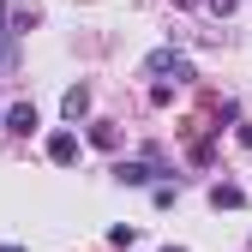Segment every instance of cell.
I'll return each instance as SVG.
<instances>
[{
    "label": "cell",
    "mask_w": 252,
    "mask_h": 252,
    "mask_svg": "<svg viewBox=\"0 0 252 252\" xmlns=\"http://www.w3.org/2000/svg\"><path fill=\"white\" fill-rule=\"evenodd\" d=\"M144 72H150V78H174V84L192 78V66H186V54H180V48H156V54L144 60Z\"/></svg>",
    "instance_id": "6da1fadb"
},
{
    "label": "cell",
    "mask_w": 252,
    "mask_h": 252,
    "mask_svg": "<svg viewBox=\"0 0 252 252\" xmlns=\"http://www.w3.org/2000/svg\"><path fill=\"white\" fill-rule=\"evenodd\" d=\"M78 150H84V144H78V132H72V126L48 132V162H54V168H72V162H78Z\"/></svg>",
    "instance_id": "7a4b0ae2"
},
{
    "label": "cell",
    "mask_w": 252,
    "mask_h": 252,
    "mask_svg": "<svg viewBox=\"0 0 252 252\" xmlns=\"http://www.w3.org/2000/svg\"><path fill=\"white\" fill-rule=\"evenodd\" d=\"M36 126H42V120H36V102H12V108H6V132L30 138V132H36Z\"/></svg>",
    "instance_id": "3957f363"
},
{
    "label": "cell",
    "mask_w": 252,
    "mask_h": 252,
    "mask_svg": "<svg viewBox=\"0 0 252 252\" xmlns=\"http://www.w3.org/2000/svg\"><path fill=\"white\" fill-rule=\"evenodd\" d=\"M60 114H66V120L78 126V120L90 114V84H72V90H66V96H60Z\"/></svg>",
    "instance_id": "277c9868"
},
{
    "label": "cell",
    "mask_w": 252,
    "mask_h": 252,
    "mask_svg": "<svg viewBox=\"0 0 252 252\" xmlns=\"http://www.w3.org/2000/svg\"><path fill=\"white\" fill-rule=\"evenodd\" d=\"M150 174H156V162H126V156L114 162V180L120 186H150Z\"/></svg>",
    "instance_id": "5b68a950"
},
{
    "label": "cell",
    "mask_w": 252,
    "mask_h": 252,
    "mask_svg": "<svg viewBox=\"0 0 252 252\" xmlns=\"http://www.w3.org/2000/svg\"><path fill=\"white\" fill-rule=\"evenodd\" d=\"M210 204H216V210H240V204H246V192H240L234 180H216V186H210Z\"/></svg>",
    "instance_id": "8992f818"
},
{
    "label": "cell",
    "mask_w": 252,
    "mask_h": 252,
    "mask_svg": "<svg viewBox=\"0 0 252 252\" xmlns=\"http://www.w3.org/2000/svg\"><path fill=\"white\" fill-rule=\"evenodd\" d=\"M90 144H96V150H120V126L114 120H90V132H84Z\"/></svg>",
    "instance_id": "52a82bcc"
},
{
    "label": "cell",
    "mask_w": 252,
    "mask_h": 252,
    "mask_svg": "<svg viewBox=\"0 0 252 252\" xmlns=\"http://www.w3.org/2000/svg\"><path fill=\"white\" fill-rule=\"evenodd\" d=\"M174 90H180V84H174V78H162V84L150 90V102H156V108H168V102H174Z\"/></svg>",
    "instance_id": "ba28073f"
},
{
    "label": "cell",
    "mask_w": 252,
    "mask_h": 252,
    "mask_svg": "<svg viewBox=\"0 0 252 252\" xmlns=\"http://www.w3.org/2000/svg\"><path fill=\"white\" fill-rule=\"evenodd\" d=\"M36 18H42L36 6H12V30H30V24H36Z\"/></svg>",
    "instance_id": "9c48e42d"
},
{
    "label": "cell",
    "mask_w": 252,
    "mask_h": 252,
    "mask_svg": "<svg viewBox=\"0 0 252 252\" xmlns=\"http://www.w3.org/2000/svg\"><path fill=\"white\" fill-rule=\"evenodd\" d=\"M204 6H210L216 18H234V6H240V0H204Z\"/></svg>",
    "instance_id": "30bf717a"
},
{
    "label": "cell",
    "mask_w": 252,
    "mask_h": 252,
    "mask_svg": "<svg viewBox=\"0 0 252 252\" xmlns=\"http://www.w3.org/2000/svg\"><path fill=\"white\" fill-rule=\"evenodd\" d=\"M234 144H240V150H252V126H246V120H234Z\"/></svg>",
    "instance_id": "8fae6325"
},
{
    "label": "cell",
    "mask_w": 252,
    "mask_h": 252,
    "mask_svg": "<svg viewBox=\"0 0 252 252\" xmlns=\"http://www.w3.org/2000/svg\"><path fill=\"white\" fill-rule=\"evenodd\" d=\"M6 24H12V6H6V0H0V36H12Z\"/></svg>",
    "instance_id": "7c38bea8"
},
{
    "label": "cell",
    "mask_w": 252,
    "mask_h": 252,
    "mask_svg": "<svg viewBox=\"0 0 252 252\" xmlns=\"http://www.w3.org/2000/svg\"><path fill=\"white\" fill-rule=\"evenodd\" d=\"M0 252H24V246H12V240H6V246H0Z\"/></svg>",
    "instance_id": "4fadbf2b"
},
{
    "label": "cell",
    "mask_w": 252,
    "mask_h": 252,
    "mask_svg": "<svg viewBox=\"0 0 252 252\" xmlns=\"http://www.w3.org/2000/svg\"><path fill=\"white\" fill-rule=\"evenodd\" d=\"M0 60H6V36H0Z\"/></svg>",
    "instance_id": "5bb4252c"
},
{
    "label": "cell",
    "mask_w": 252,
    "mask_h": 252,
    "mask_svg": "<svg viewBox=\"0 0 252 252\" xmlns=\"http://www.w3.org/2000/svg\"><path fill=\"white\" fill-rule=\"evenodd\" d=\"M162 252H186V246H162Z\"/></svg>",
    "instance_id": "9a60e30c"
},
{
    "label": "cell",
    "mask_w": 252,
    "mask_h": 252,
    "mask_svg": "<svg viewBox=\"0 0 252 252\" xmlns=\"http://www.w3.org/2000/svg\"><path fill=\"white\" fill-rule=\"evenodd\" d=\"M0 126H6V114H0Z\"/></svg>",
    "instance_id": "2e32d148"
},
{
    "label": "cell",
    "mask_w": 252,
    "mask_h": 252,
    "mask_svg": "<svg viewBox=\"0 0 252 252\" xmlns=\"http://www.w3.org/2000/svg\"><path fill=\"white\" fill-rule=\"evenodd\" d=\"M246 246H252V240H246Z\"/></svg>",
    "instance_id": "e0dca14e"
}]
</instances>
